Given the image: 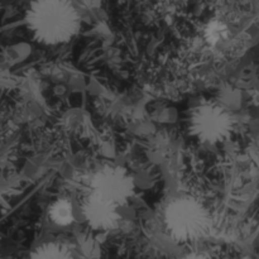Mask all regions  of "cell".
<instances>
[{"label": "cell", "mask_w": 259, "mask_h": 259, "mask_svg": "<svg viewBox=\"0 0 259 259\" xmlns=\"http://www.w3.org/2000/svg\"><path fill=\"white\" fill-rule=\"evenodd\" d=\"M27 24L34 38L45 45L68 42L80 28V15L71 0H33Z\"/></svg>", "instance_id": "cell-1"}, {"label": "cell", "mask_w": 259, "mask_h": 259, "mask_svg": "<svg viewBox=\"0 0 259 259\" xmlns=\"http://www.w3.org/2000/svg\"><path fill=\"white\" fill-rule=\"evenodd\" d=\"M81 209L86 223L95 230L114 229L120 219L118 206L93 191L83 200Z\"/></svg>", "instance_id": "cell-5"}, {"label": "cell", "mask_w": 259, "mask_h": 259, "mask_svg": "<svg viewBox=\"0 0 259 259\" xmlns=\"http://www.w3.org/2000/svg\"><path fill=\"white\" fill-rule=\"evenodd\" d=\"M28 259H76V257L65 244L50 242L33 250Z\"/></svg>", "instance_id": "cell-7"}, {"label": "cell", "mask_w": 259, "mask_h": 259, "mask_svg": "<svg viewBox=\"0 0 259 259\" xmlns=\"http://www.w3.org/2000/svg\"><path fill=\"white\" fill-rule=\"evenodd\" d=\"M233 121L229 113L215 104H205L195 110L191 128L197 138L207 143H217L229 136Z\"/></svg>", "instance_id": "cell-4"}, {"label": "cell", "mask_w": 259, "mask_h": 259, "mask_svg": "<svg viewBox=\"0 0 259 259\" xmlns=\"http://www.w3.org/2000/svg\"><path fill=\"white\" fill-rule=\"evenodd\" d=\"M91 187V191L119 207L128 204L133 197L136 184L123 167L105 166L93 177Z\"/></svg>", "instance_id": "cell-3"}, {"label": "cell", "mask_w": 259, "mask_h": 259, "mask_svg": "<svg viewBox=\"0 0 259 259\" xmlns=\"http://www.w3.org/2000/svg\"><path fill=\"white\" fill-rule=\"evenodd\" d=\"M164 224L168 234L180 243H190L204 237L210 219L204 205L190 196L168 202L164 209Z\"/></svg>", "instance_id": "cell-2"}, {"label": "cell", "mask_w": 259, "mask_h": 259, "mask_svg": "<svg viewBox=\"0 0 259 259\" xmlns=\"http://www.w3.org/2000/svg\"><path fill=\"white\" fill-rule=\"evenodd\" d=\"M48 217L53 224L58 227H67L75 220L73 206L67 199H58L48 209Z\"/></svg>", "instance_id": "cell-6"}, {"label": "cell", "mask_w": 259, "mask_h": 259, "mask_svg": "<svg viewBox=\"0 0 259 259\" xmlns=\"http://www.w3.org/2000/svg\"><path fill=\"white\" fill-rule=\"evenodd\" d=\"M181 259H210L206 254L204 253H190V254L185 255Z\"/></svg>", "instance_id": "cell-9"}, {"label": "cell", "mask_w": 259, "mask_h": 259, "mask_svg": "<svg viewBox=\"0 0 259 259\" xmlns=\"http://www.w3.org/2000/svg\"><path fill=\"white\" fill-rule=\"evenodd\" d=\"M204 35L209 45L217 46L222 40L227 39L229 35V30H228L227 25L220 20H211L205 28Z\"/></svg>", "instance_id": "cell-8"}]
</instances>
